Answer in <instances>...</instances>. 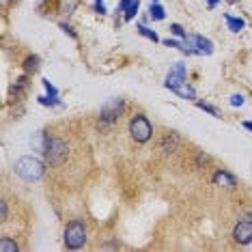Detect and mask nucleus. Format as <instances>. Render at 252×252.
Wrapping results in <instances>:
<instances>
[{"instance_id": "f257e3e1", "label": "nucleus", "mask_w": 252, "mask_h": 252, "mask_svg": "<svg viewBox=\"0 0 252 252\" xmlns=\"http://www.w3.org/2000/svg\"><path fill=\"white\" fill-rule=\"evenodd\" d=\"M15 173H18L24 181H37V179L43 177L46 166H43V162L37 160V157L26 155V157H20V160L15 162Z\"/></svg>"}, {"instance_id": "a211bd4d", "label": "nucleus", "mask_w": 252, "mask_h": 252, "mask_svg": "<svg viewBox=\"0 0 252 252\" xmlns=\"http://www.w3.org/2000/svg\"><path fill=\"white\" fill-rule=\"evenodd\" d=\"M24 69L28 71V74H30V71L35 74V71L39 69V56H28V58H26V61H24Z\"/></svg>"}, {"instance_id": "393cba45", "label": "nucleus", "mask_w": 252, "mask_h": 252, "mask_svg": "<svg viewBox=\"0 0 252 252\" xmlns=\"http://www.w3.org/2000/svg\"><path fill=\"white\" fill-rule=\"evenodd\" d=\"M61 28H63L65 32H67V35H71V37H76V35H74V30H71V28H69V26H67V24H61Z\"/></svg>"}, {"instance_id": "a878e982", "label": "nucleus", "mask_w": 252, "mask_h": 252, "mask_svg": "<svg viewBox=\"0 0 252 252\" xmlns=\"http://www.w3.org/2000/svg\"><path fill=\"white\" fill-rule=\"evenodd\" d=\"M242 125H244V127H246V129H248V131H252V121H244Z\"/></svg>"}, {"instance_id": "6ab92c4d", "label": "nucleus", "mask_w": 252, "mask_h": 252, "mask_svg": "<svg viewBox=\"0 0 252 252\" xmlns=\"http://www.w3.org/2000/svg\"><path fill=\"white\" fill-rule=\"evenodd\" d=\"M0 250L2 252H18V244H13L11 239L2 237V242H0Z\"/></svg>"}, {"instance_id": "b1692460", "label": "nucleus", "mask_w": 252, "mask_h": 252, "mask_svg": "<svg viewBox=\"0 0 252 252\" xmlns=\"http://www.w3.org/2000/svg\"><path fill=\"white\" fill-rule=\"evenodd\" d=\"M244 101H246V100H244V95H233V97H231V106H233V108L244 106Z\"/></svg>"}, {"instance_id": "423d86ee", "label": "nucleus", "mask_w": 252, "mask_h": 252, "mask_svg": "<svg viewBox=\"0 0 252 252\" xmlns=\"http://www.w3.org/2000/svg\"><path fill=\"white\" fill-rule=\"evenodd\" d=\"M183 41H185V46H188L190 54H207V56H209L213 52V43L201 35H185Z\"/></svg>"}, {"instance_id": "2eb2a0df", "label": "nucleus", "mask_w": 252, "mask_h": 252, "mask_svg": "<svg viewBox=\"0 0 252 252\" xmlns=\"http://www.w3.org/2000/svg\"><path fill=\"white\" fill-rule=\"evenodd\" d=\"M46 142H48L46 134H43V131H37V134H35V138L30 140V145H32V149H37V151H43V149H46Z\"/></svg>"}, {"instance_id": "20e7f679", "label": "nucleus", "mask_w": 252, "mask_h": 252, "mask_svg": "<svg viewBox=\"0 0 252 252\" xmlns=\"http://www.w3.org/2000/svg\"><path fill=\"white\" fill-rule=\"evenodd\" d=\"M43 155L50 166H61V164L67 160V147L63 145L61 140L56 138H48L46 142V149H43Z\"/></svg>"}, {"instance_id": "9b49d317", "label": "nucleus", "mask_w": 252, "mask_h": 252, "mask_svg": "<svg viewBox=\"0 0 252 252\" xmlns=\"http://www.w3.org/2000/svg\"><path fill=\"white\" fill-rule=\"evenodd\" d=\"M213 183H216V185H224V188H235V185H237L235 177L231 173H227V171H218L216 175H213Z\"/></svg>"}, {"instance_id": "1a4fd4ad", "label": "nucleus", "mask_w": 252, "mask_h": 252, "mask_svg": "<svg viewBox=\"0 0 252 252\" xmlns=\"http://www.w3.org/2000/svg\"><path fill=\"white\" fill-rule=\"evenodd\" d=\"M43 86H46V91H48V95H41V97H37L39 100V103H43V106H58V91H56V86L52 84L50 80H43Z\"/></svg>"}, {"instance_id": "f8f14e48", "label": "nucleus", "mask_w": 252, "mask_h": 252, "mask_svg": "<svg viewBox=\"0 0 252 252\" xmlns=\"http://www.w3.org/2000/svg\"><path fill=\"white\" fill-rule=\"evenodd\" d=\"M224 22H227V26H228L231 32H242L244 26H246V22L242 18H235V15H231V13H224Z\"/></svg>"}, {"instance_id": "dca6fc26", "label": "nucleus", "mask_w": 252, "mask_h": 252, "mask_svg": "<svg viewBox=\"0 0 252 252\" xmlns=\"http://www.w3.org/2000/svg\"><path fill=\"white\" fill-rule=\"evenodd\" d=\"M138 32H140L142 37H147V39H149V41H153V43H157V41H160V37H157V32H155V30H151V28H147L145 24H138Z\"/></svg>"}, {"instance_id": "7ed1b4c3", "label": "nucleus", "mask_w": 252, "mask_h": 252, "mask_svg": "<svg viewBox=\"0 0 252 252\" xmlns=\"http://www.w3.org/2000/svg\"><path fill=\"white\" fill-rule=\"evenodd\" d=\"M129 134L136 142H147L153 136V127H151L149 119L145 114H136L129 121Z\"/></svg>"}, {"instance_id": "9d476101", "label": "nucleus", "mask_w": 252, "mask_h": 252, "mask_svg": "<svg viewBox=\"0 0 252 252\" xmlns=\"http://www.w3.org/2000/svg\"><path fill=\"white\" fill-rule=\"evenodd\" d=\"M138 7H140V0H121L117 4V11L119 13H125V20H134L136 13H138Z\"/></svg>"}, {"instance_id": "4be33fe9", "label": "nucleus", "mask_w": 252, "mask_h": 252, "mask_svg": "<svg viewBox=\"0 0 252 252\" xmlns=\"http://www.w3.org/2000/svg\"><path fill=\"white\" fill-rule=\"evenodd\" d=\"M171 32L173 35H177V37H181V39H185V30L179 24H171Z\"/></svg>"}, {"instance_id": "bb28decb", "label": "nucleus", "mask_w": 252, "mask_h": 252, "mask_svg": "<svg viewBox=\"0 0 252 252\" xmlns=\"http://www.w3.org/2000/svg\"><path fill=\"white\" fill-rule=\"evenodd\" d=\"M207 2H209V7H216V4L220 2V0H207Z\"/></svg>"}, {"instance_id": "f3484780", "label": "nucleus", "mask_w": 252, "mask_h": 252, "mask_svg": "<svg viewBox=\"0 0 252 252\" xmlns=\"http://www.w3.org/2000/svg\"><path fill=\"white\" fill-rule=\"evenodd\" d=\"M175 147H177V136H175V134H168L166 138H164V142H162V151L171 153V151H175Z\"/></svg>"}, {"instance_id": "0eeeda50", "label": "nucleus", "mask_w": 252, "mask_h": 252, "mask_svg": "<svg viewBox=\"0 0 252 252\" xmlns=\"http://www.w3.org/2000/svg\"><path fill=\"white\" fill-rule=\"evenodd\" d=\"M233 239L237 244H250L252 242V218H244L235 224L233 228Z\"/></svg>"}, {"instance_id": "39448f33", "label": "nucleus", "mask_w": 252, "mask_h": 252, "mask_svg": "<svg viewBox=\"0 0 252 252\" xmlns=\"http://www.w3.org/2000/svg\"><path fill=\"white\" fill-rule=\"evenodd\" d=\"M123 100H119V97H114V100H108L106 103L101 106V114H100V121L106 123V125H112L114 121L119 119V114L123 112Z\"/></svg>"}, {"instance_id": "4468645a", "label": "nucleus", "mask_w": 252, "mask_h": 252, "mask_svg": "<svg viewBox=\"0 0 252 252\" xmlns=\"http://www.w3.org/2000/svg\"><path fill=\"white\" fill-rule=\"evenodd\" d=\"M149 18L155 20V22H162L164 18H166V11H164V7H160L157 2H151V7H149Z\"/></svg>"}, {"instance_id": "cd10ccee", "label": "nucleus", "mask_w": 252, "mask_h": 252, "mask_svg": "<svg viewBox=\"0 0 252 252\" xmlns=\"http://www.w3.org/2000/svg\"><path fill=\"white\" fill-rule=\"evenodd\" d=\"M228 2H231V4H237V2H239V0H228Z\"/></svg>"}, {"instance_id": "412c9836", "label": "nucleus", "mask_w": 252, "mask_h": 252, "mask_svg": "<svg viewBox=\"0 0 252 252\" xmlns=\"http://www.w3.org/2000/svg\"><path fill=\"white\" fill-rule=\"evenodd\" d=\"M24 89H26V78H20L18 82H15V86H13V93H15V95H20Z\"/></svg>"}, {"instance_id": "5701e85b", "label": "nucleus", "mask_w": 252, "mask_h": 252, "mask_svg": "<svg viewBox=\"0 0 252 252\" xmlns=\"http://www.w3.org/2000/svg\"><path fill=\"white\" fill-rule=\"evenodd\" d=\"M93 4H95V11H97L100 15H106V13H108V11H106V4H103V0H95Z\"/></svg>"}, {"instance_id": "ddd939ff", "label": "nucleus", "mask_w": 252, "mask_h": 252, "mask_svg": "<svg viewBox=\"0 0 252 252\" xmlns=\"http://www.w3.org/2000/svg\"><path fill=\"white\" fill-rule=\"evenodd\" d=\"M173 93H177V95L183 97V100H196V91L192 89V86H188V82H183V84L175 86Z\"/></svg>"}, {"instance_id": "6e6552de", "label": "nucleus", "mask_w": 252, "mask_h": 252, "mask_svg": "<svg viewBox=\"0 0 252 252\" xmlns=\"http://www.w3.org/2000/svg\"><path fill=\"white\" fill-rule=\"evenodd\" d=\"M185 82V65L183 63H175L171 71H168V76H166V82H164V86L166 89H175V86H179V84H183Z\"/></svg>"}, {"instance_id": "f03ea898", "label": "nucleus", "mask_w": 252, "mask_h": 252, "mask_svg": "<svg viewBox=\"0 0 252 252\" xmlns=\"http://www.w3.org/2000/svg\"><path fill=\"white\" fill-rule=\"evenodd\" d=\"M86 242V227L82 220H74L67 224V228H65V246L71 250H78L82 248Z\"/></svg>"}, {"instance_id": "aec40b11", "label": "nucleus", "mask_w": 252, "mask_h": 252, "mask_svg": "<svg viewBox=\"0 0 252 252\" xmlns=\"http://www.w3.org/2000/svg\"><path fill=\"white\" fill-rule=\"evenodd\" d=\"M196 106H199V108H201V110L209 112V114H211V117H220V112H218V110H216V108H213V106H209V103H202V101H199V103H196Z\"/></svg>"}, {"instance_id": "c85d7f7f", "label": "nucleus", "mask_w": 252, "mask_h": 252, "mask_svg": "<svg viewBox=\"0 0 252 252\" xmlns=\"http://www.w3.org/2000/svg\"><path fill=\"white\" fill-rule=\"evenodd\" d=\"M153 2H157V0H153Z\"/></svg>"}]
</instances>
